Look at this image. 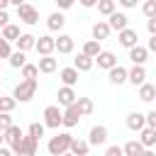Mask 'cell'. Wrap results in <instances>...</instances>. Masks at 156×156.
I'll use <instances>...</instances> for the list:
<instances>
[{
  "instance_id": "1",
  "label": "cell",
  "mask_w": 156,
  "mask_h": 156,
  "mask_svg": "<svg viewBox=\"0 0 156 156\" xmlns=\"http://www.w3.org/2000/svg\"><path fill=\"white\" fill-rule=\"evenodd\" d=\"M37 78H22L17 85H15V90H12V98L17 100V102H29L32 98H34V93H37Z\"/></svg>"
},
{
  "instance_id": "2",
  "label": "cell",
  "mask_w": 156,
  "mask_h": 156,
  "mask_svg": "<svg viewBox=\"0 0 156 156\" xmlns=\"http://www.w3.org/2000/svg\"><path fill=\"white\" fill-rule=\"evenodd\" d=\"M71 134L68 132H58L56 136H51L49 139V144H46V151L51 154V156H61V154H68V149H71Z\"/></svg>"
},
{
  "instance_id": "3",
  "label": "cell",
  "mask_w": 156,
  "mask_h": 156,
  "mask_svg": "<svg viewBox=\"0 0 156 156\" xmlns=\"http://www.w3.org/2000/svg\"><path fill=\"white\" fill-rule=\"evenodd\" d=\"M2 136H5V144L12 149V154H20V149H22V136H24V132H22V127H17L15 122L2 132Z\"/></svg>"
},
{
  "instance_id": "4",
  "label": "cell",
  "mask_w": 156,
  "mask_h": 156,
  "mask_svg": "<svg viewBox=\"0 0 156 156\" xmlns=\"http://www.w3.org/2000/svg\"><path fill=\"white\" fill-rule=\"evenodd\" d=\"M63 119V110L61 105H46L44 107V127L46 129H58Z\"/></svg>"
},
{
  "instance_id": "5",
  "label": "cell",
  "mask_w": 156,
  "mask_h": 156,
  "mask_svg": "<svg viewBox=\"0 0 156 156\" xmlns=\"http://www.w3.org/2000/svg\"><path fill=\"white\" fill-rule=\"evenodd\" d=\"M17 20L32 27V24L39 22V10L34 5H29V2H22V5H17Z\"/></svg>"
},
{
  "instance_id": "6",
  "label": "cell",
  "mask_w": 156,
  "mask_h": 156,
  "mask_svg": "<svg viewBox=\"0 0 156 156\" xmlns=\"http://www.w3.org/2000/svg\"><path fill=\"white\" fill-rule=\"evenodd\" d=\"M80 117H83V115L78 112V107H76V102H73V105L63 107V119H61V127H66V129H73V127H78Z\"/></svg>"
},
{
  "instance_id": "7",
  "label": "cell",
  "mask_w": 156,
  "mask_h": 156,
  "mask_svg": "<svg viewBox=\"0 0 156 156\" xmlns=\"http://www.w3.org/2000/svg\"><path fill=\"white\" fill-rule=\"evenodd\" d=\"M117 41H119V46L132 49L134 44H139V34H136V29L124 27V29H119V32H117Z\"/></svg>"
},
{
  "instance_id": "8",
  "label": "cell",
  "mask_w": 156,
  "mask_h": 156,
  "mask_svg": "<svg viewBox=\"0 0 156 156\" xmlns=\"http://www.w3.org/2000/svg\"><path fill=\"white\" fill-rule=\"evenodd\" d=\"M88 141H90V146H102V144L107 141V127H105V124H95V127H90V132H88Z\"/></svg>"
},
{
  "instance_id": "9",
  "label": "cell",
  "mask_w": 156,
  "mask_h": 156,
  "mask_svg": "<svg viewBox=\"0 0 156 156\" xmlns=\"http://www.w3.org/2000/svg\"><path fill=\"white\" fill-rule=\"evenodd\" d=\"M34 49H37L39 56H44V54H54V51H56V41H54L51 34H44V37H37Z\"/></svg>"
},
{
  "instance_id": "10",
  "label": "cell",
  "mask_w": 156,
  "mask_h": 156,
  "mask_svg": "<svg viewBox=\"0 0 156 156\" xmlns=\"http://www.w3.org/2000/svg\"><path fill=\"white\" fill-rule=\"evenodd\" d=\"M144 80H146V68H144L141 63H134V66L127 71V83H132V85L136 88V85H141Z\"/></svg>"
},
{
  "instance_id": "11",
  "label": "cell",
  "mask_w": 156,
  "mask_h": 156,
  "mask_svg": "<svg viewBox=\"0 0 156 156\" xmlns=\"http://www.w3.org/2000/svg\"><path fill=\"white\" fill-rule=\"evenodd\" d=\"M107 24H110V29L112 32H119V29H124V27H129V17L124 15V12H112V15H107Z\"/></svg>"
},
{
  "instance_id": "12",
  "label": "cell",
  "mask_w": 156,
  "mask_h": 156,
  "mask_svg": "<svg viewBox=\"0 0 156 156\" xmlns=\"http://www.w3.org/2000/svg\"><path fill=\"white\" fill-rule=\"evenodd\" d=\"M56 98H58V105L61 107H68V105H73L76 102V90H73V85H61L58 88V93H56Z\"/></svg>"
},
{
  "instance_id": "13",
  "label": "cell",
  "mask_w": 156,
  "mask_h": 156,
  "mask_svg": "<svg viewBox=\"0 0 156 156\" xmlns=\"http://www.w3.org/2000/svg\"><path fill=\"white\" fill-rule=\"evenodd\" d=\"M107 80H110L112 85H122V83H127V68L115 63L112 68H107Z\"/></svg>"
},
{
  "instance_id": "14",
  "label": "cell",
  "mask_w": 156,
  "mask_h": 156,
  "mask_svg": "<svg viewBox=\"0 0 156 156\" xmlns=\"http://www.w3.org/2000/svg\"><path fill=\"white\" fill-rule=\"evenodd\" d=\"M110 24L105 22V20H98L95 24H93V29H90V34H93V39H98V41H105V39H110Z\"/></svg>"
},
{
  "instance_id": "15",
  "label": "cell",
  "mask_w": 156,
  "mask_h": 156,
  "mask_svg": "<svg viewBox=\"0 0 156 156\" xmlns=\"http://www.w3.org/2000/svg\"><path fill=\"white\" fill-rule=\"evenodd\" d=\"M34 44H37V37L29 32H22L15 39V49H20V51H29V49H34Z\"/></svg>"
},
{
  "instance_id": "16",
  "label": "cell",
  "mask_w": 156,
  "mask_h": 156,
  "mask_svg": "<svg viewBox=\"0 0 156 156\" xmlns=\"http://www.w3.org/2000/svg\"><path fill=\"white\" fill-rule=\"evenodd\" d=\"M127 51H129V61H132V63H141V66H144V63H146V58H149V49H146V46L134 44V46H132V49H127Z\"/></svg>"
},
{
  "instance_id": "17",
  "label": "cell",
  "mask_w": 156,
  "mask_h": 156,
  "mask_svg": "<svg viewBox=\"0 0 156 156\" xmlns=\"http://www.w3.org/2000/svg\"><path fill=\"white\" fill-rule=\"evenodd\" d=\"M78 73H80V71H78L76 66H66V68L58 71V78H61L63 85H76V83H78Z\"/></svg>"
},
{
  "instance_id": "18",
  "label": "cell",
  "mask_w": 156,
  "mask_h": 156,
  "mask_svg": "<svg viewBox=\"0 0 156 156\" xmlns=\"http://www.w3.org/2000/svg\"><path fill=\"white\" fill-rule=\"evenodd\" d=\"M122 154H124V156H144V154H146V146H144L139 139H132V141H127V144L122 146Z\"/></svg>"
},
{
  "instance_id": "19",
  "label": "cell",
  "mask_w": 156,
  "mask_h": 156,
  "mask_svg": "<svg viewBox=\"0 0 156 156\" xmlns=\"http://www.w3.org/2000/svg\"><path fill=\"white\" fill-rule=\"evenodd\" d=\"M63 24H66V17H63L61 10H56V12H51V15L46 17V27H49L51 32H61Z\"/></svg>"
},
{
  "instance_id": "20",
  "label": "cell",
  "mask_w": 156,
  "mask_h": 156,
  "mask_svg": "<svg viewBox=\"0 0 156 156\" xmlns=\"http://www.w3.org/2000/svg\"><path fill=\"white\" fill-rule=\"evenodd\" d=\"M54 41H56L58 54H71L73 51V37L71 34H58V37H54Z\"/></svg>"
},
{
  "instance_id": "21",
  "label": "cell",
  "mask_w": 156,
  "mask_h": 156,
  "mask_svg": "<svg viewBox=\"0 0 156 156\" xmlns=\"http://www.w3.org/2000/svg\"><path fill=\"white\" fill-rule=\"evenodd\" d=\"M37 68H39V73H54V71L58 68V61H56V58H54L51 54H44V56L39 58Z\"/></svg>"
},
{
  "instance_id": "22",
  "label": "cell",
  "mask_w": 156,
  "mask_h": 156,
  "mask_svg": "<svg viewBox=\"0 0 156 156\" xmlns=\"http://www.w3.org/2000/svg\"><path fill=\"white\" fill-rule=\"evenodd\" d=\"M95 63H98V68H112L115 63H117V56L112 54V51H100L98 56H95Z\"/></svg>"
},
{
  "instance_id": "23",
  "label": "cell",
  "mask_w": 156,
  "mask_h": 156,
  "mask_svg": "<svg viewBox=\"0 0 156 156\" xmlns=\"http://www.w3.org/2000/svg\"><path fill=\"white\" fill-rule=\"evenodd\" d=\"M73 66H76V68H78V71H80V73H85V71H90V68H93V66H95V58H93V56H88V54H83V51H80V54H78V56H76V58H73Z\"/></svg>"
},
{
  "instance_id": "24",
  "label": "cell",
  "mask_w": 156,
  "mask_h": 156,
  "mask_svg": "<svg viewBox=\"0 0 156 156\" xmlns=\"http://www.w3.org/2000/svg\"><path fill=\"white\" fill-rule=\"evenodd\" d=\"M136 88H139V93H136V95H139V100H141V102H151V100L156 98V85H154V83H146V80H144V83H141V85H136Z\"/></svg>"
},
{
  "instance_id": "25",
  "label": "cell",
  "mask_w": 156,
  "mask_h": 156,
  "mask_svg": "<svg viewBox=\"0 0 156 156\" xmlns=\"http://www.w3.org/2000/svg\"><path fill=\"white\" fill-rule=\"evenodd\" d=\"M127 127H129L132 132H139L141 127H146V115H141V112H129V115H127Z\"/></svg>"
},
{
  "instance_id": "26",
  "label": "cell",
  "mask_w": 156,
  "mask_h": 156,
  "mask_svg": "<svg viewBox=\"0 0 156 156\" xmlns=\"http://www.w3.org/2000/svg\"><path fill=\"white\" fill-rule=\"evenodd\" d=\"M37 139L32 136V134H24L22 136V149H20V156H34L37 154Z\"/></svg>"
},
{
  "instance_id": "27",
  "label": "cell",
  "mask_w": 156,
  "mask_h": 156,
  "mask_svg": "<svg viewBox=\"0 0 156 156\" xmlns=\"http://www.w3.org/2000/svg\"><path fill=\"white\" fill-rule=\"evenodd\" d=\"M139 141H141L146 149L156 146V129H154V127H141V129H139Z\"/></svg>"
},
{
  "instance_id": "28",
  "label": "cell",
  "mask_w": 156,
  "mask_h": 156,
  "mask_svg": "<svg viewBox=\"0 0 156 156\" xmlns=\"http://www.w3.org/2000/svg\"><path fill=\"white\" fill-rule=\"evenodd\" d=\"M71 154H76V156H85L88 151H90V141H85V139H71V149H68Z\"/></svg>"
},
{
  "instance_id": "29",
  "label": "cell",
  "mask_w": 156,
  "mask_h": 156,
  "mask_svg": "<svg viewBox=\"0 0 156 156\" xmlns=\"http://www.w3.org/2000/svg\"><path fill=\"white\" fill-rule=\"evenodd\" d=\"M7 61H10V66H12V68H22V66L27 63V51H20V49H15V51L7 56Z\"/></svg>"
},
{
  "instance_id": "30",
  "label": "cell",
  "mask_w": 156,
  "mask_h": 156,
  "mask_svg": "<svg viewBox=\"0 0 156 156\" xmlns=\"http://www.w3.org/2000/svg\"><path fill=\"white\" fill-rule=\"evenodd\" d=\"M76 107H78V112H80L83 117L93 115V110H95V105H93L90 98H76Z\"/></svg>"
},
{
  "instance_id": "31",
  "label": "cell",
  "mask_w": 156,
  "mask_h": 156,
  "mask_svg": "<svg viewBox=\"0 0 156 156\" xmlns=\"http://www.w3.org/2000/svg\"><path fill=\"white\" fill-rule=\"evenodd\" d=\"M100 51H102V46H100L98 39H88V41L83 44V54H88V56H93V58H95Z\"/></svg>"
},
{
  "instance_id": "32",
  "label": "cell",
  "mask_w": 156,
  "mask_h": 156,
  "mask_svg": "<svg viewBox=\"0 0 156 156\" xmlns=\"http://www.w3.org/2000/svg\"><path fill=\"white\" fill-rule=\"evenodd\" d=\"M20 34H22V32H20V27H17V24H12V22H7V24L2 27V37H5L7 41H15Z\"/></svg>"
},
{
  "instance_id": "33",
  "label": "cell",
  "mask_w": 156,
  "mask_h": 156,
  "mask_svg": "<svg viewBox=\"0 0 156 156\" xmlns=\"http://www.w3.org/2000/svg\"><path fill=\"white\" fill-rule=\"evenodd\" d=\"M95 7H98V12H100L102 17H107V15H112V12L117 10V7H115V0H98Z\"/></svg>"
},
{
  "instance_id": "34",
  "label": "cell",
  "mask_w": 156,
  "mask_h": 156,
  "mask_svg": "<svg viewBox=\"0 0 156 156\" xmlns=\"http://www.w3.org/2000/svg\"><path fill=\"white\" fill-rule=\"evenodd\" d=\"M17 107V100L12 95H0V112H12Z\"/></svg>"
},
{
  "instance_id": "35",
  "label": "cell",
  "mask_w": 156,
  "mask_h": 156,
  "mask_svg": "<svg viewBox=\"0 0 156 156\" xmlns=\"http://www.w3.org/2000/svg\"><path fill=\"white\" fill-rule=\"evenodd\" d=\"M44 129H46V127H44V122H32V124L27 127V134H32V136L39 141V139L44 136Z\"/></svg>"
},
{
  "instance_id": "36",
  "label": "cell",
  "mask_w": 156,
  "mask_h": 156,
  "mask_svg": "<svg viewBox=\"0 0 156 156\" xmlns=\"http://www.w3.org/2000/svg\"><path fill=\"white\" fill-rule=\"evenodd\" d=\"M141 12H144V17H146V20H149V17H156V0H144Z\"/></svg>"
},
{
  "instance_id": "37",
  "label": "cell",
  "mask_w": 156,
  "mask_h": 156,
  "mask_svg": "<svg viewBox=\"0 0 156 156\" xmlns=\"http://www.w3.org/2000/svg\"><path fill=\"white\" fill-rule=\"evenodd\" d=\"M37 76H39L37 63H24L22 66V78H37Z\"/></svg>"
},
{
  "instance_id": "38",
  "label": "cell",
  "mask_w": 156,
  "mask_h": 156,
  "mask_svg": "<svg viewBox=\"0 0 156 156\" xmlns=\"http://www.w3.org/2000/svg\"><path fill=\"white\" fill-rule=\"evenodd\" d=\"M12 54V41H7L2 34H0V58H7Z\"/></svg>"
},
{
  "instance_id": "39",
  "label": "cell",
  "mask_w": 156,
  "mask_h": 156,
  "mask_svg": "<svg viewBox=\"0 0 156 156\" xmlns=\"http://www.w3.org/2000/svg\"><path fill=\"white\" fill-rule=\"evenodd\" d=\"M12 124V112H0V132H5Z\"/></svg>"
},
{
  "instance_id": "40",
  "label": "cell",
  "mask_w": 156,
  "mask_h": 156,
  "mask_svg": "<svg viewBox=\"0 0 156 156\" xmlns=\"http://www.w3.org/2000/svg\"><path fill=\"white\" fill-rule=\"evenodd\" d=\"M105 154H107V156H122V146H117V144H115V146H107Z\"/></svg>"
},
{
  "instance_id": "41",
  "label": "cell",
  "mask_w": 156,
  "mask_h": 156,
  "mask_svg": "<svg viewBox=\"0 0 156 156\" xmlns=\"http://www.w3.org/2000/svg\"><path fill=\"white\" fill-rule=\"evenodd\" d=\"M146 127H154V129H156V110L146 112Z\"/></svg>"
},
{
  "instance_id": "42",
  "label": "cell",
  "mask_w": 156,
  "mask_h": 156,
  "mask_svg": "<svg viewBox=\"0 0 156 156\" xmlns=\"http://www.w3.org/2000/svg\"><path fill=\"white\" fill-rule=\"evenodd\" d=\"M146 29H149V34H156V17L146 20Z\"/></svg>"
},
{
  "instance_id": "43",
  "label": "cell",
  "mask_w": 156,
  "mask_h": 156,
  "mask_svg": "<svg viewBox=\"0 0 156 156\" xmlns=\"http://www.w3.org/2000/svg\"><path fill=\"white\" fill-rule=\"evenodd\" d=\"M117 2H119L124 10H132V7H136V2H139V0H117Z\"/></svg>"
},
{
  "instance_id": "44",
  "label": "cell",
  "mask_w": 156,
  "mask_h": 156,
  "mask_svg": "<svg viewBox=\"0 0 156 156\" xmlns=\"http://www.w3.org/2000/svg\"><path fill=\"white\" fill-rule=\"evenodd\" d=\"M73 2H76V0H56L58 10H68V7H73Z\"/></svg>"
},
{
  "instance_id": "45",
  "label": "cell",
  "mask_w": 156,
  "mask_h": 156,
  "mask_svg": "<svg viewBox=\"0 0 156 156\" xmlns=\"http://www.w3.org/2000/svg\"><path fill=\"white\" fill-rule=\"evenodd\" d=\"M7 22H10V15H7V10H0V29H2Z\"/></svg>"
},
{
  "instance_id": "46",
  "label": "cell",
  "mask_w": 156,
  "mask_h": 156,
  "mask_svg": "<svg viewBox=\"0 0 156 156\" xmlns=\"http://www.w3.org/2000/svg\"><path fill=\"white\" fill-rule=\"evenodd\" d=\"M146 49H149V54H156V34H151V39H149Z\"/></svg>"
},
{
  "instance_id": "47",
  "label": "cell",
  "mask_w": 156,
  "mask_h": 156,
  "mask_svg": "<svg viewBox=\"0 0 156 156\" xmlns=\"http://www.w3.org/2000/svg\"><path fill=\"white\" fill-rule=\"evenodd\" d=\"M78 2H80L83 7H95V5H98V0H78Z\"/></svg>"
},
{
  "instance_id": "48",
  "label": "cell",
  "mask_w": 156,
  "mask_h": 156,
  "mask_svg": "<svg viewBox=\"0 0 156 156\" xmlns=\"http://www.w3.org/2000/svg\"><path fill=\"white\" fill-rule=\"evenodd\" d=\"M7 5H10V0H0V10H7Z\"/></svg>"
},
{
  "instance_id": "49",
  "label": "cell",
  "mask_w": 156,
  "mask_h": 156,
  "mask_svg": "<svg viewBox=\"0 0 156 156\" xmlns=\"http://www.w3.org/2000/svg\"><path fill=\"white\" fill-rule=\"evenodd\" d=\"M22 2H27V0H10V5H15V7H17V5H22Z\"/></svg>"
},
{
  "instance_id": "50",
  "label": "cell",
  "mask_w": 156,
  "mask_h": 156,
  "mask_svg": "<svg viewBox=\"0 0 156 156\" xmlns=\"http://www.w3.org/2000/svg\"><path fill=\"white\" fill-rule=\"evenodd\" d=\"M2 144H5V136H2V132H0V146H2Z\"/></svg>"
},
{
  "instance_id": "51",
  "label": "cell",
  "mask_w": 156,
  "mask_h": 156,
  "mask_svg": "<svg viewBox=\"0 0 156 156\" xmlns=\"http://www.w3.org/2000/svg\"><path fill=\"white\" fill-rule=\"evenodd\" d=\"M0 95H2V90H0Z\"/></svg>"
}]
</instances>
